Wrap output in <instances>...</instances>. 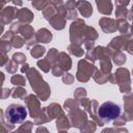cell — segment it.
<instances>
[{
	"label": "cell",
	"instance_id": "obj_4",
	"mask_svg": "<svg viewBox=\"0 0 133 133\" xmlns=\"http://www.w3.org/2000/svg\"><path fill=\"white\" fill-rule=\"evenodd\" d=\"M84 22H82L81 20H77L76 22H74L71 26V41L73 44H81L83 43V35H84Z\"/></svg>",
	"mask_w": 133,
	"mask_h": 133
},
{
	"label": "cell",
	"instance_id": "obj_13",
	"mask_svg": "<svg viewBox=\"0 0 133 133\" xmlns=\"http://www.w3.org/2000/svg\"><path fill=\"white\" fill-rule=\"evenodd\" d=\"M69 50H70V52L71 53H73L74 55H76V56H81L82 54H83V50L78 46V45H71L70 47H69Z\"/></svg>",
	"mask_w": 133,
	"mask_h": 133
},
{
	"label": "cell",
	"instance_id": "obj_17",
	"mask_svg": "<svg viewBox=\"0 0 133 133\" xmlns=\"http://www.w3.org/2000/svg\"><path fill=\"white\" fill-rule=\"evenodd\" d=\"M78 106H79L78 102H76V101H74V100H71V99L66 100L65 103H64V107H65V109H68V110L76 109V108H78Z\"/></svg>",
	"mask_w": 133,
	"mask_h": 133
},
{
	"label": "cell",
	"instance_id": "obj_10",
	"mask_svg": "<svg viewBox=\"0 0 133 133\" xmlns=\"http://www.w3.org/2000/svg\"><path fill=\"white\" fill-rule=\"evenodd\" d=\"M58 60H59L60 66H61L64 71L71 69V64H72V62H71V59H70V56H69V55H66L65 53L61 52V53L59 54V56H58Z\"/></svg>",
	"mask_w": 133,
	"mask_h": 133
},
{
	"label": "cell",
	"instance_id": "obj_5",
	"mask_svg": "<svg viewBox=\"0 0 133 133\" xmlns=\"http://www.w3.org/2000/svg\"><path fill=\"white\" fill-rule=\"evenodd\" d=\"M78 73H77V79L79 81H87L90 76H92V72L95 70V66L87 63L85 60H80L78 63Z\"/></svg>",
	"mask_w": 133,
	"mask_h": 133
},
{
	"label": "cell",
	"instance_id": "obj_29",
	"mask_svg": "<svg viewBox=\"0 0 133 133\" xmlns=\"http://www.w3.org/2000/svg\"><path fill=\"white\" fill-rule=\"evenodd\" d=\"M132 10H133V7H132Z\"/></svg>",
	"mask_w": 133,
	"mask_h": 133
},
{
	"label": "cell",
	"instance_id": "obj_23",
	"mask_svg": "<svg viewBox=\"0 0 133 133\" xmlns=\"http://www.w3.org/2000/svg\"><path fill=\"white\" fill-rule=\"evenodd\" d=\"M24 96H26V90L23 89V88H18V92L12 94V97L14 98H19V97H22L23 98Z\"/></svg>",
	"mask_w": 133,
	"mask_h": 133
},
{
	"label": "cell",
	"instance_id": "obj_7",
	"mask_svg": "<svg viewBox=\"0 0 133 133\" xmlns=\"http://www.w3.org/2000/svg\"><path fill=\"white\" fill-rule=\"evenodd\" d=\"M100 25H101L102 29H103L105 32H107V33L113 32V31H115L116 28H117V26L115 25V22H114L113 20L107 19V18L101 19V20H100Z\"/></svg>",
	"mask_w": 133,
	"mask_h": 133
},
{
	"label": "cell",
	"instance_id": "obj_3",
	"mask_svg": "<svg viewBox=\"0 0 133 133\" xmlns=\"http://www.w3.org/2000/svg\"><path fill=\"white\" fill-rule=\"evenodd\" d=\"M27 116L26 108L20 104H10L5 110V118L11 126L21 124Z\"/></svg>",
	"mask_w": 133,
	"mask_h": 133
},
{
	"label": "cell",
	"instance_id": "obj_6",
	"mask_svg": "<svg viewBox=\"0 0 133 133\" xmlns=\"http://www.w3.org/2000/svg\"><path fill=\"white\" fill-rule=\"evenodd\" d=\"M98 9L103 15H110L112 11V4L110 0H96Z\"/></svg>",
	"mask_w": 133,
	"mask_h": 133
},
{
	"label": "cell",
	"instance_id": "obj_15",
	"mask_svg": "<svg viewBox=\"0 0 133 133\" xmlns=\"http://www.w3.org/2000/svg\"><path fill=\"white\" fill-rule=\"evenodd\" d=\"M113 60H114V62H115L116 64L121 65V64H123V63L126 61V56H125L122 52H116V55L114 56Z\"/></svg>",
	"mask_w": 133,
	"mask_h": 133
},
{
	"label": "cell",
	"instance_id": "obj_11",
	"mask_svg": "<svg viewBox=\"0 0 133 133\" xmlns=\"http://www.w3.org/2000/svg\"><path fill=\"white\" fill-rule=\"evenodd\" d=\"M55 29H62L64 27V19L62 16H54L49 20Z\"/></svg>",
	"mask_w": 133,
	"mask_h": 133
},
{
	"label": "cell",
	"instance_id": "obj_27",
	"mask_svg": "<svg viewBox=\"0 0 133 133\" xmlns=\"http://www.w3.org/2000/svg\"><path fill=\"white\" fill-rule=\"evenodd\" d=\"M116 3L122 5V6H125V5H127L129 3V0H116Z\"/></svg>",
	"mask_w": 133,
	"mask_h": 133
},
{
	"label": "cell",
	"instance_id": "obj_18",
	"mask_svg": "<svg viewBox=\"0 0 133 133\" xmlns=\"http://www.w3.org/2000/svg\"><path fill=\"white\" fill-rule=\"evenodd\" d=\"M11 83L15 84V85H18V84L24 85L25 84V79H24V77H22L20 75H15V76L11 77Z\"/></svg>",
	"mask_w": 133,
	"mask_h": 133
},
{
	"label": "cell",
	"instance_id": "obj_2",
	"mask_svg": "<svg viewBox=\"0 0 133 133\" xmlns=\"http://www.w3.org/2000/svg\"><path fill=\"white\" fill-rule=\"evenodd\" d=\"M121 114V108L113 102H105L98 109V116L103 123H108L115 119Z\"/></svg>",
	"mask_w": 133,
	"mask_h": 133
},
{
	"label": "cell",
	"instance_id": "obj_22",
	"mask_svg": "<svg viewBox=\"0 0 133 133\" xmlns=\"http://www.w3.org/2000/svg\"><path fill=\"white\" fill-rule=\"evenodd\" d=\"M73 80H74V77L71 75V74H64V76L62 77V81L65 83V84H71L72 82H73Z\"/></svg>",
	"mask_w": 133,
	"mask_h": 133
},
{
	"label": "cell",
	"instance_id": "obj_14",
	"mask_svg": "<svg viewBox=\"0 0 133 133\" xmlns=\"http://www.w3.org/2000/svg\"><path fill=\"white\" fill-rule=\"evenodd\" d=\"M37 65L44 71V72H48L51 68V64L49 63L48 61V58L47 59H42V60H38L37 61Z\"/></svg>",
	"mask_w": 133,
	"mask_h": 133
},
{
	"label": "cell",
	"instance_id": "obj_25",
	"mask_svg": "<svg viewBox=\"0 0 133 133\" xmlns=\"http://www.w3.org/2000/svg\"><path fill=\"white\" fill-rule=\"evenodd\" d=\"M85 95H86L85 89H84V88H81V87L77 88L76 91H75V96H76V97H79V96H85Z\"/></svg>",
	"mask_w": 133,
	"mask_h": 133
},
{
	"label": "cell",
	"instance_id": "obj_16",
	"mask_svg": "<svg viewBox=\"0 0 133 133\" xmlns=\"http://www.w3.org/2000/svg\"><path fill=\"white\" fill-rule=\"evenodd\" d=\"M58 56H59V54H58L57 50L53 48V49H51V50L49 51L47 58H48V60H50V62H54V61L58 58Z\"/></svg>",
	"mask_w": 133,
	"mask_h": 133
},
{
	"label": "cell",
	"instance_id": "obj_12",
	"mask_svg": "<svg viewBox=\"0 0 133 133\" xmlns=\"http://www.w3.org/2000/svg\"><path fill=\"white\" fill-rule=\"evenodd\" d=\"M44 53H45V48L42 47V46H35V47H33L32 50H31V55H32L33 57H35V58L41 57Z\"/></svg>",
	"mask_w": 133,
	"mask_h": 133
},
{
	"label": "cell",
	"instance_id": "obj_24",
	"mask_svg": "<svg viewBox=\"0 0 133 133\" xmlns=\"http://www.w3.org/2000/svg\"><path fill=\"white\" fill-rule=\"evenodd\" d=\"M14 41H15V42H14V46L17 47V48H20V47L23 45V39L20 38V37H15Z\"/></svg>",
	"mask_w": 133,
	"mask_h": 133
},
{
	"label": "cell",
	"instance_id": "obj_26",
	"mask_svg": "<svg viewBox=\"0 0 133 133\" xmlns=\"http://www.w3.org/2000/svg\"><path fill=\"white\" fill-rule=\"evenodd\" d=\"M127 50L130 54H133V41H130L129 45L127 46Z\"/></svg>",
	"mask_w": 133,
	"mask_h": 133
},
{
	"label": "cell",
	"instance_id": "obj_21",
	"mask_svg": "<svg viewBox=\"0 0 133 133\" xmlns=\"http://www.w3.org/2000/svg\"><path fill=\"white\" fill-rule=\"evenodd\" d=\"M12 58H14V60H17V58H19L18 61H17V63H18V62H25V60H26L25 55L22 54V53H17V54H15V55L12 56Z\"/></svg>",
	"mask_w": 133,
	"mask_h": 133
},
{
	"label": "cell",
	"instance_id": "obj_9",
	"mask_svg": "<svg viewBox=\"0 0 133 133\" xmlns=\"http://www.w3.org/2000/svg\"><path fill=\"white\" fill-rule=\"evenodd\" d=\"M52 38L51 32H49L47 29H41L36 34V39L38 43H49Z\"/></svg>",
	"mask_w": 133,
	"mask_h": 133
},
{
	"label": "cell",
	"instance_id": "obj_8",
	"mask_svg": "<svg viewBox=\"0 0 133 133\" xmlns=\"http://www.w3.org/2000/svg\"><path fill=\"white\" fill-rule=\"evenodd\" d=\"M77 6H78L79 11L81 12V15L84 16V17H89L92 14V7H91V5L88 2H86V1H82V0L79 1L77 3Z\"/></svg>",
	"mask_w": 133,
	"mask_h": 133
},
{
	"label": "cell",
	"instance_id": "obj_19",
	"mask_svg": "<svg viewBox=\"0 0 133 133\" xmlns=\"http://www.w3.org/2000/svg\"><path fill=\"white\" fill-rule=\"evenodd\" d=\"M127 15V9L125 8V6H118L116 8V11H115V16L117 18H125Z\"/></svg>",
	"mask_w": 133,
	"mask_h": 133
},
{
	"label": "cell",
	"instance_id": "obj_1",
	"mask_svg": "<svg viewBox=\"0 0 133 133\" xmlns=\"http://www.w3.org/2000/svg\"><path fill=\"white\" fill-rule=\"evenodd\" d=\"M27 77L31 82V87L36 90L42 101H46L48 96L50 95V88L47 83L44 82L43 79L39 77V74L34 69H30L29 73H27Z\"/></svg>",
	"mask_w": 133,
	"mask_h": 133
},
{
	"label": "cell",
	"instance_id": "obj_20",
	"mask_svg": "<svg viewBox=\"0 0 133 133\" xmlns=\"http://www.w3.org/2000/svg\"><path fill=\"white\" fill-rule=\"evenodd\" d=\"M32 5H33L36 9L41 10V9H43L44 6L46 5V1H45V0H35V1L32 2Z\"/></svg>",
	"mask_w": 133,
	"mask_h": 133
},
{
	"label": "cell",
	"instance_id": "obj_28",
	"mask_svg": "<svg viewBox=\"0 0 133 133\" xmlns=\"http://www.w3.org/2000/svg\"><path fill=\"white\" fill-rule=\"evenodd\" d=\"M12 2L15 4H19V5H22V1L21 0H12Z\"/></svg>",
	"mask_w": 133,
	"mask_h": 133
}]
</instances>
